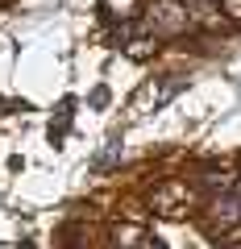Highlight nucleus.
<instances>
[{"label":"nucleus","instance_id":"obj_1","mask_svg":"<svg viewBox=\"0 0 241 249\" xmlns=\"http://www.w3.org/2000/svg\"><path fill=\"white\" fill-rule=\"evenodd\" d=\"M187 25H191V13H187L183 0H154L150 17H146V29H150L154 37H175Z\"/></svg>","mask_w":241,"mask_h":249},{"label":"nucleus","instance_id":"obj_2","mask_svg":"<svg viewBox=\"0 0 241 249\" xmlns=\"http://www.w3.org/2000/svg\"><path fill=\"white\" fill-rule=\"evenodd\" d=\"M183 4H187V13H191V21H208L212 17V0H183Z\"/></svg>","mask_w":241,"mask_h":249},{"label":"nucleus","instance_id":"obj_3","mask_svg":"<svg viewBox=\"0 0 241 249\" xmlns=\"http://www.w3.org/2000/svg\"><path fill=\"white\" fill-rule=\"evenodd\" d=\"M108 104V88H96L92 91V108H104Z\"/></svg>","mask_w":241,"mask_h":249},{"label":"nucleus","instance_id":"obj_4","mask_svg":"<svg viewBox=\"0 0 241 249\" xmlns=\"http://www.w3.org/2000/svg\"><path fill=\"white\" fill-rule=\"evenodd\" d=\"M224 9H229L233 17H241V0H224Z\"/></svg>","mask_w":241,"mask_h":249},{"label":"nucleus","instance_id":"obj_5","mask_svg":"<svg viewBox=\"0 0 241 249\" xmlns=\"http://www.w3.org/2000/svg\"><path fill=\"white\" fill-rule=\"evenodd\" d=\"M237 204H241V183H237Z\"/></svg>","mask_w":241,"mask_h":249}]
</instances>
